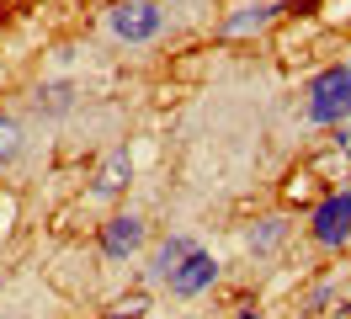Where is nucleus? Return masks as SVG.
Masks as SVG:
<instances>
[{
  "instance_id": "nucleus-4",
  "label": "nucleus",
  "mask_w": 351,
  "mask_h": 319,
  "mask_svg": "<svg viewBox=\"0 0 351 319\" xmlns=\"http://www.w3.org/2000/svg\"><path fill=\"white\" fill-rule=\"evenodd\" d=\"M213 282H219V261H213L208 250H192V255H186V261L171 272V282H165V287H171L176 298H197V293H208Z\"/></svg>"
},
{
  "instance_id": "nucleus-6",
  "label": "nucleus",
  "mask_w": 351,
  "mask_h": 319,
  "mask_svg": "<svg viewBox=\"0 0 351 319\" xmlns=\"http://www.w3.org/2000/svg\"><path fill=\"white\" fill-rule=\"evenodd\" d=\"M128 181H133V154L128 149H112L107 160H101V170H96V181H90V197H123L128 191Z\"/></svg>"
},
{
  "instance_id": "nucleus-10",
  "label": "nucleus",
  "mask_w": 351,
  "mask_h": 319,
  "mask_svg": "<svg viewBox=\"0 0 351 319\" xmlns=\"http://www.w3.org/2000/svg\"><path fill=\"white\" fill-rule=\"evenodd\" d=\"M16 149H22V128L11 123V117H0V160H11Z\"/></svg>"
},
{
  "instance_id": "nucleus-8",
  "label": "nucleus",
  "mask_w": 351,
  "mask_h": 319,
  "mask_svg": "<svg viewBox=\"0 0 351 319\" xmlns=\"http://www.w3.org/2000/svg\"><path fill=\"white\" fill-rule=\"evenodd\" d=\"M271 16H277V5H245V16H229L223 32H229V38H245V32H261Z\"/></svg>"
},
{
  "instance_id": "nucleus-3",
  "label": "nucleus",
  "mask_w": 351,
  "mask_h": 319,
  "mask_svg": "<svg viewBox=\"0 0 351 319\" xmlns=\"http://www.w3.org/2000/svg\"><path fill=\"white\" fill-rule=\"evenodd\" d=\"M308 234H314V245H325V250L346 245L351 239V191H330L325 202L314 208V218H308Z\"/></svg>"
},
{
  "instance_id": "nucleus-7",
  "label": "nucleus",
  "mask_w": 351,
  "mask_h": 319,
  "mask_svg": "<svg viewBox=\"0 0 351 319\" xmlns=\"http://www.w3.org/2000/svg\"><path fill=\"white\" fill-rule=\"evenodd\" d=\"M192 250H197V245H192L186 234H171V239H165V245L154 250V261H149V276H154V282H171V272H176V266H181V261H186Z\"/></svg>"
},
{
  "instance_id": "nucleus-1",
  "label": "nucleus",
  "mask_w": 351,
  "mask_h": 319,
  "mask_svg": "<svg viewBox=\"0 0 351 319\" xmlns=\"http://www.w3.org/2000/svg\"><path fill=\"white\" fill-rule=\"evenodd\" d=\"M304 117L314 128H341V123H351V64H330V69L314 75Z\"/></svg>"
},
{
  "instance_id": "nucleus-9",
  "label": "nucleus",
  "mask_w": 351,
  "mask_h": 319,
  "mask_svg": "<svg viewBox=\"0 0 351 319\" xmlns=\"http://www.w3.org/2000/svg\"><path fill=\"white\" fill-rule=\"evenodd\" d=\"M75 106V91L69 85H48V91H38V112H48V117H59V112H69Z\"/></svg>"
},
{
  "instance_id": "nucleus-5",
  "label": "nucleus",
  "mask_w": 351,
  "mask_h": 319,
  "mask_svg": "<svg viewBox=\"0 0 351 319\" xmlns=\"http://www.w3.org/2000/svg\"><path fill=\"white\" fill-rule=\"evenodd\" d=\"M138 245H144V218L117 213V218H107V224H101V255L123 261V255H133Z\"/></svg>"
},
{
  "instance_id": "nucleus-13",
  "label": "nucleus",
  "mask_w": 351,
  "mask_h": 319,
  "mask_svg": "<svg viewBox=\"0 0 351 319\" xmlns=\"http://www.w3.org/2000/svg\"><path fill=\"white\" fill-rule=\"evenodd\" d=\"M335 144H341V154L351 160V123H341V128H335Z\"/></svg>"
},
{
  "instance_id": "nucleus-2",
  "label": "nucleus",
  "mask_w": 351,
  "mask_h": 319,
  "mask_svg": "<svg viewBox=\"0 0 351 319\" xmlns=\"http://www.w3.org/2000/svg\"><path fill=\"white\" fill-rule=\"evenodd\" d=\"M107 27H112V38H123V43H154L165 32V11L154 0H117Z\"/></svg>"
},
{
  "instance_id": "nucleus-11",
  "label": "nucleus",
  "mask_w": 351,
  "mask_h": 319,
  "mask_svg": "<svg viewBox=\"0 0 351 319\" xmlns=\"http://www.w3.org/2000/svg\"><path fill=\"white\" fill-rule=\"evenodd\" d=\"M277 239H282V224H277V218H266V229H261V234H250V250H271Z\"/></svg>"
},
{
  "instance_id": "nucleus-14",
  "label": "nucleus",
  "mask_w": 351,
  "mask_h": 319,
  "mask_svg": "<svg viewBox=\"0 0 351 319\" xmlns=\"http://www.w3.org/2000/svg\"><path fill=\"white\" fill-rule=\"evenodd\" d=\"M240 319H261V309H240Z\"/></svg>"
},
{
  "instance_id": "nucleus-12",
  "label": "nucleus",
  "mask_w": 351,
  "mask_h": 319,
  "mask_svg": "<svg viewBox=\"0 0 351 319\" xmlns=\"http://www.w3.org/2000/svg\"><path fill=\"white\" fill-rule=\"evenodd\" d=\"M133 314H144V293H133V298L117 303V319H133Z\"/></svg>"
}]
</instances>
